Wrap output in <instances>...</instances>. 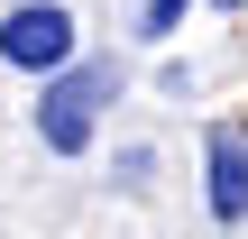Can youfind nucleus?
<instances>
[{
    "label": "nucleus",
    "mask_w": 248,
    "mask_h": 239,
    "mask_svg": "<svg viewBox=\"0 0 248 239\" xmlns=\"http://www.w3.org/2000/svg\"><path fill=\"white\" fill-rule=\"evenodd\" d=\"M248 212V147L239 129H212V221H239Z\"/></svg>",
    "instance_id": "3"
},
{
    "label": "nucleus",
    "mask_w": 248,
    "mask_h": 239,
    "mask_svg": "<svg viewBox=\"0 0 248 239\" xmlns=\"http://www.w3.org/2000/svg\"><path fill=\"white\" fill-rule=\"evenodd\" d=\"M212 9H239V0H212Z\"/></svg>",
    "instance_id": "5"
},
{
    "label": "nucleus",
    "mask_w": 248,
    "mask_h": 239,
    "mask_svg": "<svg viewBox=\"0 0 248 239\" xmlns=\"http://www.w3.org/2000/svg\"><path fill=\"white\" fill-rule=\"evenodd\" d=\"M0 64H18V74H55V64H74V9H55V0L9 9V18H0Z\"/></svg>",
    "instance_id": "2"
},
{
    "label": "nucleus",
    "mask_w": 248,
    "mask_h": 239,
    "mask_svg": "<svg viewBox=\"0 0 248 239\" xmlns=\"http://www.w3.org/2000/svg\"><path fill=\"white\" fill-rule=\"evenodd\" d=\"M120 92V74L110 64H55V83H46V101H37V138L55 147V157H83L92 147V111Z\"/></svg>",
    "instance_id": "1"
},
{
    "label": "nucleus",
    "mask_w": 248,
    "mask_h": 239,
    "mask_svg": "<svg viewBox=\"0 0 248 239\" xmlns=\"http://www.w3.org/2000/svg\"><path fill=\"white\" fill-rule=\"evenodd\" d=\"M193 0H147V37H175V18H184Z\"/></svg>",
    "instance_id": "4"
}]
</instances>
